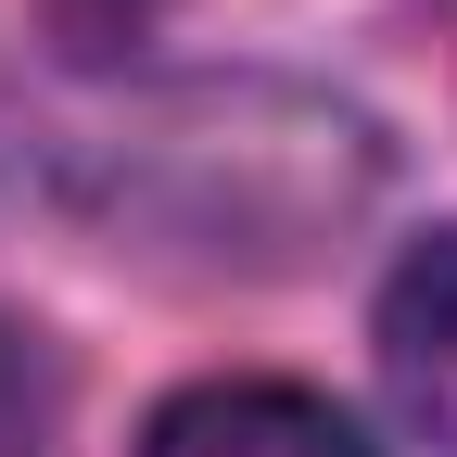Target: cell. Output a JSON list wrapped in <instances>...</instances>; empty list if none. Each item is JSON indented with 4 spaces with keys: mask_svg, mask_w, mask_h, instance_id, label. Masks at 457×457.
Listing matches in <instances>:
<instances>
[{
    "mask_svg": "<svg viewBox=\"0 0 457 457\" xmlns=\"http://www.w3.org/2000/svg\"><path fill=\"white\" fill-rule=\"evenodd\" d=\"M140 457H369V445L305 381H191V394L153 407Z\"/></svg>",
    "mask_w": 457,
    "mask_h": 457,
    "instance_id": "1",
    "label": "cell"
},
{
    "mask_svg": "<svg viewBox=\"0 0 457 457\" xmlns=\"http://www.w3.org/2000/svg\"><path fill=\"white\" fill-rule=\"evenodd\" d=\"M381 381H394V407L457 457V228H432V242L381 279Z\"/></svg>",
    "mask_w": 457,
    "mask_h": 457,
    "instance_id": "2",
    "label": "cell"
},
{
    "mask_svg": "<svg viewBox=\"0 0 457 457\" xmlns=\"http://www.w3.org/2000/svg\"><path fill=\"white\" fill-rule=\"evenodd\" d=\"M51 420H64V356L51 330L0 318V457H51Z\"/></svg>",
    "mask_w": 457,
    "mask_h": 457,
    "instance_id": "3",
    "label": "cell"
}]
</instances>
